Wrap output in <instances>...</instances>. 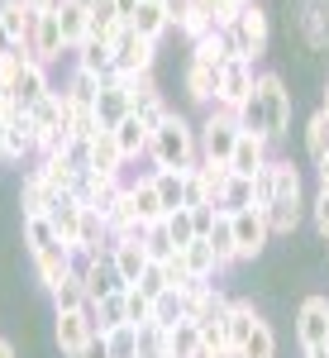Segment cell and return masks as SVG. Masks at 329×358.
Masks as SVG:
<instances>
[{
	"instance_id": "obj_64",
	"label": "cell",
	"mask_w": 329,
	"mask_h": 358,
	"mask_svg": "<svg viewBox=\"0 0 329 358\" xmlns=\"http://www.w3.org/2000/svg\"><path fill=\"white\" fill-rule=\"evenodd\" d=\"M234 5H239V10H244V5H253V0H234Z\"/></svg>"
},
{
	"instance_id": "obj_18",
	"label": "cell",
	"mask_w": 329,
	"mask_h": 358,
	"mask_svg": "<svg viewBox=\"0 0 329 358\" xmlns=\"http://www.w3.org/2000/svg\"><path fill=\"white\" fill-rule=\"evenodd\" d=\"M124 115H134V96L124 91V82H119V77L101 82V96H96V120H101V129H115Z\"/></svg>"
},
{
	"instance_id": "obj_3",
	"label": "cell",
	"mask_w": 329,
	"mask_h": 358,
	"mask_svg": "<svg viewBox=\"0 0 329 358\" xmlns=\"http://www.w3.org/2000/svg\"><path fill=\"white\" fill-rule=\"evenodd\" d=\"M110 48H115V77H148L153 62H158V43L143 38V34H134L129 24L110 38Z\"/></svg>"
},
{
	"instance_id": "obj_26",
	"label": "cell",
	"mask_w": 329,
	"mask_h": 358,
	"mask_svg": "<svg viewBox=\"0 0 329 358\" xmlns=\"http://www.w3.org/2000/svg\"><path fill=\"white\" fill-rule=\"evenodd\" d=\"M5 120H10V134H5V158H15V163H20L24 153H34V120H29V110H20V106L5 115Z\"/></svg>"
},
{
	"instance_id": "obj_57",
	"label": "cell",
	"mask_w": 329,
	"mask_h": 358,
	"mask_svg": "<svg viewBox=\"0 0 329 358\" xmlns=\"http://www.w3.org/2000/svg\"><path fill=\"white\" fill-rule=\"evenodd\" d=\"M5 134H10V120L0 115V163H5Z\"/></svg>"
},
{
	"instance_id": "obj_49",
	"label": "cell",
	"mask_w": 329,
	"mask_h": 358,
	"mask_svg": "<svg viewBox=\"0 0 329 358\" xmlns=\"http://www.w3.org/2000/svg\"><path fill=\"white\" fill-rule=\"evenodd\" d=\"M124 310H129V325H148V315H153V301L138 292V287H124Z\"/></svg>"
},
{
	"instance_id": "obj_4",
	"label": "cell",
	"mask_w": 329,
	"mask_h": 358,
	"mask_svg": "<svg viewBox=\"0 0 329 358\" xmlns=\"http://www.w3.org/2000/svg\"><path fill=\"white\" fill-rule=\"evenodd\" d=\"M224 34L234 38V53L244 57V62H258V57L268 53V15H263V5H258V0L244 5Z\"/></svg>"
},
{
	"instance_id": "obj_30",
	"label": "cell",
	"mask_w": 329,
	"mask_h": 358,
	"mask_svg": "<svg viewBox=\"0 0 329 358\" xmlns=\"http://www.w3.org/2000/svg\"><path fill=\"white\" fill-rule=\"evenodd\" d=\"M187 320V296L177 292V287H167L163 296L153 301V315H148V325H158V330H177Z\"/></svg>"
},
{
	"instance_id": "obj_41",
	"label": "cell",
	"mask_w": 329,
	"mask_h": 358,
	"mask_svg": "<svg viewBox=\"0 0 329 358\" xmlns=\"http://www.w3.org/2000/svg\"><path fill=\"white\" fill-rule=\"evenodd\" d=\"M24 244H29V258H34V253H43V248L62 244V239H57V229H53L48 215H24Z\"/></svg>"
},
{
	"instance_id": "obj_7",
	"label": "cell",
	"mask_w": 329,
	"mask_h": 358,
	"mask_svg": "<svg viewBox=\"0 0 329 358\" xmlns=\"http://www.w3.org/2000/svg\"><path fill=\"white\" fill-rule=\"evenodd\" d=\"M229 163H200L187 172V210H196V206H224V187H229Z\"/></svg>"
},
{
	"instance_id": "obj_38",
	"label": "cell",
	"mask_w": 329,
	"mask_h": 358,
	"mask_svg": "<svg viewBox=\"0 0 329 358\" xmlns=\"http://www.w3.org/2000/svg\"><path fill=\"white\" fill-rule=\"evenodd\" d=\"M301 196H277L272 206H268V224H272V234H291L296 224H301Z\"/></svg>"
},
{
	"instance_id": "obj_42",
	"label": "cell",
	"mask_w": 329,
	"mask_h": 358,
	"mask_svg": "<svg viewBox=\"0 0 329 358\" xmlns=\"http://www.w3.org/2000/svg\"><path fill=\"white\" fill-rule=\"evenodd\" d=\"M239 358H277V334H272L268 320H258V325H253V334L244 339Z\"/></svg>"
},
{
	"instance_id": "obj_28",
	"label": "cell",
	"mask_w": 329,
	"mask_h": 358,
	"mask_svg": "<svg viewBox=\"0 0 329 358\" xmlns=\"http://www.w3.org/2000/svg\"><path fill=\"white\" fill-rule=\"evenodd\" d=\"M167 358H205V339L196 320H182L177 330H167Z\"/></svg>"
},
{
	"instance_id": "obj_39",
	"label": "cell",
	"mask_w": 329,
	"mask_h": 358,
	"mask_svg": "<svg viewBox=\"0 0 329 358\" xmlns=\"http://www.w3.org/2000/svg\"><path fill=\"white\" fill-rule=\"evenodd\" d=\"M205 239H210V248H215L219 273H224L229 263H239V253H234V229H229V210H219V215H215V229H210Z\"/></svg>"
},
{
	"instance_id": "obj_51",
	"label": "cell",
	"mask_w": 329,
	"mask_h": 358,
	"mask_svg": "<svg viewBox=\"0 0 329 358\" xmlns=\"http://www.w3.org/2000/svg\"><path fill=\"white\" fill-rule=\"evenodd\" d=\"M101 134V120H96V110H77L72 115V143H91V138Z\"/></svg>"
},
{
	"instance_id": "obj_50",
	"label": "cell",
	"mask_w": 329,
	"mask_h": 358,
	"mask_svg": "<svg viewBox=\"0 0 329 358\" xmlns=\"http://www.w3.org/2000/svg\"><path fill=\"white\" fill-rule=\"evenodd\" d=\"M163 15H167V24L182 34V29H187L196 15H200V10H196V0H163Z\"/></svg>"
},
{
	"instance_id": "obj_61",
	"label": "cell",
	"mask_w": 329,
	"mask_h": 358,
	"mask_svg": "<svg viewBox=\"0 0 329 358\" xmlns=\"http://www.w3.org/2000/svg\"><path fill=\"white\" fill-rule=\"evenodd\" d=\"M29 5H34V10H38V15H48V10H53L57 0H29Z\"/></svg>"
},
{
	"instance_id": "obj_47",
	"label": "cell",
	"mask_w": 329,
	"mask_h": 358,
	"mask_svg": "<svg viewBox=\"0 0 329 358\" xmlns=\"http://www.w3.org/2000/svg\"><path fill=\"white\" fill-rule=\"evenodd\" d=\"M143 248H148V258H153V263H163V258H172V253H177V248H172V239H167V229H163V220L143 229Z\"/></svg>"
},
{
	"instance_id": "obj_20",
	"label": "cell",
	"mask_w": 329,
	"mask_h": 358,
	"mask_svg": "<svg viewBox=\"0 0 329 358\" xmlns=\"http://www.w3.org/2000/svg\"><path fill=\"white\" fill-rule=\"evenodd\" d=\"M0 24H5L10 38H15V48H29L34 24H38V10H34L29 0H0Z\"/></svg>"
},
{
	"instance_id": "obj_24",
	"label": "cell",
	"mask_w": 329,
	"mask_h": 358,
	"mask_svg": "<svg viewBox=\"0 0 329 358\" xmlns=\"http://www.w3.org/2000/svg\"><path fill=\"white\" fill-rule=\"evenodd\" d=\"M77 67L91 72V77H101V82H110L115 77V48H110V38H86L82 48H77Z\"/></svg>"
},
{
	"instance_id": "obj_22",
	"label": "cell",
	"mask_w": 329,
	"mask_h": 358,
	"mask_svg": "<svg viewBox=\"0 0 329 358\" xmlns=\"http://www.w3.org/2000/svg\"><path fill=\"white\" fill-rule=\"evenodd\" d=\"M72 258H77V253H72L67 244H53V248H43V253H34V268H38V282H43L48 292H53L57 282H62V277H67L72 268H77Z\"/></svg>"
},
{
	"instance_id": "obj_19",
	"label": "cell",
	"mask_w": 329,
	"mask_h": 358,
	"mask_svg": "<svg viewBox=\"0 0 329 358\" xmlns=\"http://www.w3.org/2000/svg\"><path fill=\"white\" fill-rule=\"evenodd\" d=\"M86 172H96V177H119V167H124V153H119V143H115V134L110 129H101V134L86 143Z\"/></svg>"
},
{
	"instance_id": "obj_16",
	"label": "cell",
	"mask_w": 329,
	"mask_h": 358,
	"mask_svg": "<svg viewBox=\"0 0 329 358\" xmlns=\"http://www.w3.org/2000/svg\"><path fill=\"white\" fill-rule=\"evenodd\" d=\"M82 215H86V206L77 201V196L67 192V196H57L53 201V210H48V220H53V229H57V239L72 248H82Z\"/></svg>"
},
{
	"instance_id": "obj_11",
	"label": "cell",
	"mask_w": 329,
	"mask_h": 358,
	"mask_svg": "<svg viewBox=\"0 0 329 358\" xmlns=\"http://www.w3.org/2000/svg\"><path fill=\"white\" fill-rule=\"evenodd\" d=\"M86 263L77 268L86 282V296L91 301H101V296H110V292H124V282H119V273H115V258H110V248H101V253H82Z\"/></svg>"
},
{
	"instance_id": "obj_23",
	"label": "cell",
	"mask_w": 329,
	"mask_h": 358,
	"mask_svg": "<svg viewBox=\"0 0 329 358\" xmlns=\"http://www.w3.org/2000/svg\"><path fill=\"white\" fill-rule=\"evenodd\" d=\"M234 38H229V34H224V29H210V34H205V38H200V43H191V62H205V67H224V62H234Z\"/></svg>"
},
{
	"instance_id": "obj_13",
	"label": "cell",
	"mask_w": 329,
	"mask_h": 358,
	"mask_svg": "<svg viewBox=\"0 0 329 358\" xmlns=\"http://www.w3.org/2000/svg\"><path fill=\"white\" fill-rule=\"evenodd\" d=\"M268 143H272V138L244 129V134H239V143H234V153H229V172H234V177H258L263 167L272 163V158H268Z\"/></svg>"
},
{
	"instance_id": "obj_21",
	"label": "cell",
	"mask_w": 329,
	"mask_h": 358,
	"mask_svg": "<svg viewBox=\"0 0 329 358\" xmlns=\"http://www.w3.org/2000/svg\"><path fill=\"white\" fill-rule=\"evenodd\" d=\"M110 134H115V143H119L124 163H134V158H143V153H148V138H153V129H148L138 115H124V120H119Z\"/></svg>"
},
{
	"instance_id": "obj_48",
	"label": "cell",
	"mask_w": 329,
	"mask_h": 358,
	"mask_svg": "<svg viewBox=\"0 0 329 358\" xmlns=\"http://www.w3.org/2000/svg\"><path fill=\"white\" fill-rule=\"evenodd\" d=\"M272 196H277V167L268 163L258 177H253V206H258V210H268V206H272Z\"/></svg>"
},
{
	"instance_id": "obj_59",
	"label": "cell",
	"mask_w": 329,
	"mask_h": 358,
	"mask_svg": "<svg viewBox=\"0 0 329 358\" xmlns=\"http://www.w3.org/2000/svg\"><path fill=\"white\" fill-rule=\"evenodd\" d=\"M10 110H15V101H10V91L0 86V115H10Z\"/></svg>"
},
{
	"instance_id": "obj_63",
	"label": "cell",
	"mask_w": 329,
	"mask_h": 358,
	"mask_svg": "<svg viewBox=\"0 0 329 358\" xmlns=\"http://www.w3.org/2000/svg\"><path fill=\"white\" fill-rule=\"evenodd\" d=\"M320 115H325V120H329V86H325V106H320Z\"/></svg>"
},
{
	"instance_id": "obj_29",
	"label": "cell",
	"mask_w": 329,
	"mask_h": 358,
	"mask_svg": "<svg viewBox=\"0 0 329 358\" xmlns=\"http://www.w3.org/2000/svg\"><path fill=\"white\" fill-rule=\"evenodd\" d=\"M129 29H134V34H143V38H153V43H163V34L172 29V24H167V15H163V0H138Z\"/></svg>"
},
{
	"instance_id": "obj_56",
	"label": "cell",
	"mask_w": 329,
	"mask_h": 358,
	"mask_svg": "<svg viewBox=\"0 0 329 358\" xmlns=\"http://www.w3.org/2000/svg\"><path fill=\"white\" fill-rule=\"evenodd\" d=\"M82 358H110V354H105V344H101V339H96V344H91V349H86Z\"/></svg>"
},
{
	"instance_id": "obj_45",
	"label": "cell",
	"mask_w": 329,
	"mask_h": 358,
	"mask_svg": "<svg viewBox=\"0 0 329 358\" xmlns=\"http://www.w3.org/2000/svg\"><path fill=\"white\" fill-rule=\"evenodd\" d=\"M248 206H253V177H229L219 210H248Z\"/></svg>"
},
{
	"instance_id": "obj_31",
	"label": "cell",
	"mask_w": 329,
	"mask_h": 358,
	"mask_svg": "<svg viewBox=\"0 0 329 358\" xmlns=\"http://www.w3.org/2000/svg\"><path fill=\"white\" fill-rule=\"evenodd\" d=\"M86 10H91V38H115L124 29L119 0H86Z\"/></svg>"
},
{
	"instance_id": "obj_43",
	"label": "cell",
	"mask_w": 329,
	"mask_h": 358,
	"mask_svg": "<svg viewBox=\"0 0 329 358\" xmlns=\"http://www.w3.org/2000/svg\"><path fill=\"white\" fill-rule=\"evenodd\" d=\"M305 153H310V163H325L329 158V120L320 110L310 115V124H305Z\"/></svg>"
},
{
	"instance_id": "obj_60",
	"label": "cell",
	"mask_w": 329,
	"mask_h": 358,
	"mask_svg": "<svg viewBox=\"0 0 329 358\" xmlns=\"http://www.w3.org/2000/svg\"><path fill=\"white\" fill-rule=\"evenodd\" d=\"M315 167H320V192H329V158H325V163H315Z\"/></svg>"
},
{
	"instance_id": "obj_6",
	"label": "cell",
	"mask_w": 329,
	"mask_h": 358,
	"mask_svg": "<svg viewBox=\"0 0 329 358\" xmlns=\"http://www.w3.org/2000/svg\"><path fill=\"white\" fill-rule=\"evenodd\" d=\"M239 115L229 110H210V120L200 124V134H196V143H200V158L205 163H229V153H234V143H239Z\"/></svg>"
},
{
	"instance_id": "obj_54",
	"label": "cell",
	"mask_w": 329,
	"mask_h": 358,
	"mask_svg": "<svg viewBox=\"0 0 329 358\" xmlns=\"http://www.w3.org/2000/svg\"><path fill=\"white\" fill-rule=\"evenodd\" d=\"M134 10H138V0H119V15H124V24L134 20Z\"/></svg>"
},
{
	"instance_id": "obj_40",
	"label": "cell",
	"mask_w": 329,
	"mask_h": 358,
	"mask_svg": "<svg viewBox=\"0 0 329 358\" xmlns=\"http://www.w3.org/2000/svg\"><path fill=\"white\" fill-rule=\"evenodd\" d=\"M86 301H91V296H86V282H82V273L72 268V273L53 287V310H82Z\"/></svg>"
},
{
	"instance_id": "obj_14",
	"label": "cell",
	"mask_w": 329,
	"mask_h": 358,
	"mask_svg": "<svg viewBox=\"0 0 329 358\" xmlns=\"http://www.w3.org/2000/svg\"><path fill=\"white\" fill-rule=\"evenodd\" d=\"M110 258H115V273H119V282L124 287H134L138 277L148 273V248H143V234L138 239H110Z\"/></svg>"
},
{
	"instance_id": "obj_32",
	"label": "cell",
	"mask_w": 329,
	"mask_h": 358,
	"mask_svg": "<svg viewBox=\"0 0 329 358\" xmlns=\"http://www.w3.org/2000/svg\"><path fill=\"white\" fill-rule=\"evenodd\" d=\"M187 96H191V101H200V106H215L219 72H215V67H205V62H191V67H187Z\"/></svg>"
},
{
	"instance_id": "obj_33",
	"label": "cell",
	"mask_w": 329,
	"mask_h": 358,
	"mask_svg": "<svg viewBox=\"0 0 329 358\" xmlns=\"http://www.w3.org/2000/svg\"><path fill=\"white\" fill-rule=\"evenodd\" d=\"M62 96L77 106V110H96V96H101V77H91V72H82V67H72V77H67V86H62Z\"/></svg>"
},
{
	"instance_id": "obj_1",
	"label": "cell",
	"mask_w": 329,
	"mask_h": 358,
	"mask_svg": "<svg viewBox=\"0 0 329 358\" xmlns=\"http://www.w3.org/2000/svg\"><path fill=\"white\" fill-rule=\"evenodd\" d=\"M239 129H253V134H263V138H282L291 129V91L282 86L277 72H263L258 77L248 106L239 110Z\"/></svg>"
},
{
	"instance_id": "obj_58",
	"label": "cell",
	"mask_w": 329,
	"mask_h": 358,
	"mask_svg": "<svg viewBox=\"0 0 329 358\" xmlns=\"http://www.w3.org/2000/svg\"><path fill=\"white\" fill-rule=\"evenodd\" d=\"M205 358H239V349H205Z\"/></svg>"
},
{
	"instance_id": "obj_12",
	"label": "cell",
	"mask_w": 329,
	"mask_h": 358,
	"mask_svg": "<svg viewBox=\"0 0 329 358\" xmlns=\"http://www.w3.org/2000/svg\"><path fill=\"white\" fill-rule=\"evenodd\" d=\"M43 96H53V86H48V67L29 57L24 67H20V77L10 82V101H15L20 110H34V106H38Z\"/></svg>"
},
{
	"instance_id": "obj_62",
	"label": "cell",
	"mask_w": 329,
	"mask_h": 358,
	"mask_svg": "<svg viewBox=\"0 0 329 358\" xmlns=\"http://www.w3.org/2000/svg\"><path fill=\"white\" fill-rule=\"evenodd\" d=\"M0 358H15V344L10 339H0Z\"/></svg>"
},
{
	"instance_id": "obj_55",
	"label": "cell",
	"mask_w": 329,
	"mask_h": 358,
	"mask_svg": "<svg viewBox=\"0 0 329 358\" xmlns=\"http://www.w3.org/2000/svg\"><path fill=\"white\" fill-rule=\"evenodd\" d=\"M5 53H15V38H10V34H5V24H0V57Z\"/></svg>"
},
{
	"instance_id": "obj_34",
	"label": "cell",
	"mask_w": 329,
	"mask_h": 358,
	"mask_svg": "<svg viewBox=\"0 0 329 358\" xmlns=\"http://www.w3.org/2000/svg\"><path fill=\"white\" fill-rule=\"evenodd\" d=\"M101 344L110 358H143V330L138 325H119V330L101 334Z\"/></svg>"
},
{
	"instance_id": "obj_8",
	"label": "cell",
	"mask_w": 329,
	"mask_h": 358,
	"mask_svg": "<svg viewBox=\"0 0 329 358\" xmlns=\"http://www.w3.org/2000/svg\"><path fill=\"white\" fill-rule=\"evenodd\" d=\"M229 229H234V253L239 258H258L268 239H272V224H268V210L248 206V210H229Z\"/></svg>"
},
{
	"instance_id": "obj_53",
	"label": "cell",
	"mask_w": 329,
	"mask_h": 358,
	"mask_svg": "<svg viewBox=\"0 0 329 358\" xmlns=\"http://www.w3.org/2000/svg\"><path fill=\"white\" fill-rule=\"evenodd\" d=\"M315 229L329 239V192H320L315 196Z\"/></svg>"
},
{
	"instance_id": "obj_9",
	"label": "cell",
	"mask_w": 329,
	"mask_h": 358,
	"mask_svg": "<svg viewBox=\"0 0 329 358\" xmlns=\"http://www.w3.org/2000/svg\"><path fill=\"white\" fill-rule=\"evenodd\" d=\"M253 86H258L253 62H244V57L224 62V67H219V96H215V106H219V110H229V115H239L248 106V96H253Z\"/></svg>"
},
{
	"instance_id": "obj_5",
	"label": "cell",
	"mask_w": 329,
	"mask_h": 358,
	"mask_svg": "<svg viewBox=\"0 0 329 358\" xmlns=\"http://www.w3.org/2000/svg\"><path fill=\"white\" fill-rule=\"evenodd\" d=\"M296 339L305 358H329V301L325 296H305L296 310Z\"/></svg>"
},
{
	"instance_id": "obj_25",
	"label": "cell",
	"mask_w": 329,
	"mask_h": 358,
	"mask_svg": "<svg viewBox=\"0 0 329 358\" xmlns=\"http://www.w3.org/2000/svg\"><path fill=\"white\" fill-rule=\"evenodd\" d=\"M258 320H263V315L253 310V301H229V310H224V344H229V349H244V339L253 334Z\"/></svg>"
},
{
	"instance_id": "obj_35",
	"label": "cell",
	"mask_w": 329,
	"mask_h": 358,
	"mask_svg": "<svg viewBox=\"0 0 329 358\" xmlns=\"http://www.w3.org/2000/svg\"><path fill=\"white\" fill-rule=\"evenodd\" d=\"M182 258H187L191 277H200V282H215V277H219V263H215V248H210V239H191V244L182 248Z\"/></svg>"
},
{
	"instance_id": "obj_15",
	"label": "cell",
	"mask_w": 329,
	"mask_h": 358,
	"mask_svg": "<svg viewBox=\"0 0 329 358\" xmlns=\"http://www.w3.org/2000/svg\"><path fill=\"white\" fill-rule=\"evenodd\" d=\"M34 62H57V57L67 53V38H62V29H57V15L48 10V15H38V24H34V38H29V48H24Z\"/></svg>"
},
{
	"instance_id": "obj_10",
	"label": "cell",
	"mask_w": 329,
	"mask_h": 358,
	"mask_svg": "<svg viewBox=\"0 0 329 358\" xmlns=\"http://www.w3.org/2000/svg\"><path fill=\"white\" fill-rule=\"evenodd\" d=\"M96 339H101V334L91 325L86 306L82 310H57V349H62V358H82Z\"/></svg>"
},
{
	"instance_id": "obj_52",
	"label": "cell",
	"mask_w": 329,
	"mask_h": 358,
	"mask_svg": "<svg viewBox=\"0 0 329 358\" xmlns=\"http://www.w3.org/2000/svg\"><path fill=\"white\" fill-rule=\"evenodd\" d=\"M134 287L143 292V296H148V301H158V296L167 292V273H163V263H148V273L138 277Z\"/></svg>"
},
{
	"instance_id": "obj_17",
	"label": "cell",
	"mask_w": 329,
	"mask_h": 358,
	"mask_svg": "<svg viewBox=\"0 0 329 358\" xmlns=\"http://www.w3.org/2000/svg\"><path fill=\"white\" fill-rule=\"evenodd\" d=\"M53 15H57L62 38H67V53H77L86 38H91V10H86V0H57Z\"/></svg>"
},
{
	"instance_id": "obj_27",
	"label": "cell",
	"mask_w": 329,
	"mask_h": 358,
	"mask_svg": "<svg viewBox=\"0 0 329 358\" xmlns=\"http://www.w3.org/2000/svg\"><path fill=\"white\" fill-rule=\"evenodd\" d=\"M129 196H134V220L148 229V224H158L167 215L163 210V196H158V187H153V177H143V182H134L129 187Z\"/></svg>"
},
{
	"instance_id": "obj_36",
	"label": "cell",
	"mask_w": 329,
	"mask_h": 358,
	"mask_svg": "<svg viewBox=\"0 0 329 358\" xmlns=\"http://www.w3.org/2000/svg\"><path fill=\"white\" fill-rule=\"evenodd\" d=\"M20 201H24V215H48V210H53V201H57V192L43 182V177H38V172H29Z\"/></svg>"
},
{
	"instance_id": "obj_37",
	"label": "cell",
	"mask_w": 329,
	"mask_h": 358,
	"mask_svg": "<svg viewBox=\"0 0 329 358\" xmlns=\"http://www.w3.org/2000/svg\"><path fill=\"white\" fill-rule=\"evenodd\" d=\"M153 187L163 196V210H187V172H153Z\"/></svg>"
},
{
	"instance_id": "obj_44",
	"label": "cell",
	"mask_w": 329,
	"mask_h": 358,
	"mask_svg": "<svg viewBox=\"0 0 329 358\" xmlns=\"http://www.w3.org/2000/svg\"><path fill=\"white\" fill-rule=\"evenodd\" d=\"M163 229H167V239H172V248L182 253V248L196 239V220H191V210H172V215H163Z\"/></svg>"
},
{
	"instance_id": "obj_46",
	"label": "cell",
	"mask_w": 329,
	"mask_h": 358,
	"mask_svg": "<svg viewBox=\"0 0 329 358\" xmlns=\"http://www.w3.org/2000/svg\"><path fill=\"white\" fill-rule=\"evenodd\" d=\"M196 10H200L215 29H229V24H234V15H239L234 0H196Z\"/></svg>"
},
{
	"instance_id": "obj_2",
	"label": "cell",
	"mask_w": 329,
	"mask_h": 358,
	"mask_svg": "<svg viewBox=\"0 0 329 358\" xmlns=\"http://www.w3.org/2000/svg\"><path fill=\"white\" fill-rule=\"evenodd\" d=\"M148 158L158 172H191L200 163V143H196V129L172 110L163 124H153V138H148Z\"/></svg>"
}]
</instances>
